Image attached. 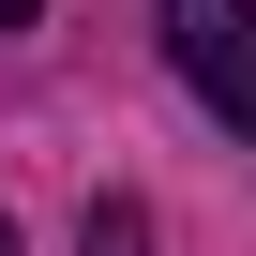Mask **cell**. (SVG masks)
<instances>
[{"label":"cell","mask_w":256,"mask_h":256,"mask_svg":"<svg viewBox=\"0 0 256 256\" xmlns=\"http://www.w3.org/2000/svg\"><path fill=\"white\" fill-rule=\"evenodd\" d=\"M166 60L226 136H256V0H166Z\"/></svg>","instance_id":"1"},{"label":"cell","mask_w":256,"mask_h":256,"mask_svg":"<svg viewBox=\"0 0 256 256\" xmlns=\"http://www.w3.org/2000/svg\"><path fill=\"white\" fill-rule=\"evenodd\" d=\"M76 256H151V211H136V196H106V211H90V241H76Z\"/></svg>","instance_id":"2"},{"label":"cell","mask_w":256,"mask_h":256,"mask_svg":"<svg viewBox=\"0 0 256 256\" xmlns=\"http://www.w3.org/2000/svg\"><path fill=\"white\" fill-rule=\"evenodd\" d=\"M16 16H46V0H0V30H16Z\"/></svg>","instance_id":"3"},{"label":"cell","mask_w":256,"mask_h":256,"mask_svg":"<svg viewBox=\"0 0 256 256\" xmlns=\"http://www.w3.org/2000/svg\"><path fill=\"white\" fill-rule=\"evenodd\" d=\"M0 256H16V226H0Z\"/></svg>","instance_id":"4"}]
</instances>
